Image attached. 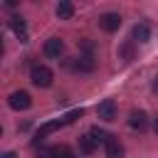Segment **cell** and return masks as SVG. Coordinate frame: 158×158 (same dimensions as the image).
<instances>
[{
	"instance_id": "cell-1",
	"label": "cell",
	"mask_w": 158,
	"mask_h": 158,
	"mask_svg": "<svg viewBox=\"0 0 158 158\" xmlns=\"http://www.w3.org/2000/svg\"><path fill=\"white\" fill-rule=\"evenodd\" d=\"M30 79H32V84H35V86L47 89V86H52L54 74H52V69H49V67H44V64H35V67H32V72H30Z\"/></svg>"
},
{
	"instance_id": "cell-2",
	"label": "cell",
	"mask_w": 158,
	"mask_h": 158,
	"mask_svg": "<svg viewBox=\"0 0 158 158\" xmlns=\"http://www.w3.org/2000/svg\"><path fill=\"white\" fill-rule=\"evenodd\" d=\"M7 104H10V109H15V111H25V109L32 106V96L20 89V91H12V94H10Z\"/></svg>"
},
{
	"instance_id": "cell-3",
	"label": "cell",
	"mask_w": 158,
	"mask_h": 158,
	"mask_svg": "<svg viewBox=\"0 0 158 158\" xmlns=\"http://www.w3.org/2000/svg\"><path fill=\"white\" fill-rule=\"evenodd\" d=\"M42 52H44V57H49V59H59V57L64 54V42H62L59 37H49V40L44 42Z\"/></svg>"
},
{
	"instance_id": "cell-4",
	"label": "cell",
	"mask_w": 158,
	"mask_h": 158,
	"mask_svg": "<svg viewBox=\"0 0 158 158\" xmlns=\"http://www.w3.org/2000/svg\"><path fill=\"white\" fill-rule=\"evenodd\" d=\"M99 27H101L104 32H116V30L121 27V15H118V12H104V15L99 17Z\"/></svg>"
},
{
	"instance_id": "cell-5",
	"label": "cell",
	"mask_w": 158,
	"mask_h": 158,
	"mask_svg": "<svg viewBox=\"0 0 158 158\" xmlns=\"http://www.w3.org/2000/svg\"><path fill=\"white\" fill-rule=\"evenodd\" d=\"M96 114H99V118H104V121H114V118H116V101H114V99H104V101L96 106Z\"/></svg>"
},
{
	"instance_id": "cell-6",
	"label": "cell",
	"mask_w": 158,
	"mask_h": 158,
	"mask_svg": "<svg viewBox=\"0 0 158 158\" xmlns=\"http://www.w3.org/2000/svg\"><path fill=\"white\" fill-rule=\"evenodd\" d=\"M128 126H131L133 131H146V128H148V116H146V111L133 109V111L128 114Z\"/></svg>"
},
{
	"instance_id": "cell-7",
	"label": "cell",
	"mask_w": 158,
	"mask_h": 158,
	"mask_svg": "<svg viewBox=\"0 0 158 158\" xmlns=\"http://www.w3.org/2000/svg\"><path fill=\"white\" fill-rule=\"evenodd\" d=\"M104 148H106V158H123V146L118 143L116 136H109L104 141Z\"/></svg>"
},
{
	"instance_id": "cell-8",
	"label": "cell",
	"mask_w": 158,
	"mask_h": 158,
	"mask_svg": "<svg viewBox=\"0 0 158 158\" xmlns=\"http://www.w3.org/2000/svg\"><path fill=\"white\" fill-rule=\"evenodd\" d=\"M131 40H133V42H141V44L148 42V40H151V27H148L146 22H136L133 30H131Z\"/></svg>"
},
{
	"instance_id": "cell-9",
	"label": "cell",
	"mask_w": 158,
	"mask_h": 158,
	"mask_svg": "<svg viewBox=\"0 0 158 158\" xmlns=\"http://www.w3.org/2000/svg\"><path fill=\"white\" fill-rule=\"evenodd\" d=\"M10 27H12V32L17 35V40H20V42H27V25H25V20H22L20 15L10 17Z\"/></svg>"
},
{
	"instance_id": "cell-10",
	"label": "cell",
	"mask_w": 158,
	"mask_h": 158,
	"mask_svg": "<svg viewBox=\"0 0 158 158\" xmlns=\"http://www.w3.org/2000/svg\"><path fill=\"white\" fill-rule=\"evenodd\" d=\"M59 126H64V118H57V121H47V123H42V126L37 128V138H40V141H42V138H47L49 133L59 131Z\"/></svg>"
},
{
	"instance_id": "cell-11",
	"label": "cell",
	"mask_w": 158,
	"mask_h": 158,
	"mask_svg": "<svg viewBox=\"0 0 158 158\" xmlns=\"http://www.w3.org/2000/svg\"><path fill=\"white\" fill-rule=\"evenodd\" d=\"M74 69H77V72H91V69H94V57H91V54L77 57V59H74Z\"/></svg>"
},
{
	"instance_id": "cell-12",
	"label": "cell",
	"mask_w": 158,
	"mask_h": 158,
	"mask_svg": "<svg viewBox=\"0 0 158 158\" xmlns=\"http://www.w3.org/2000/svg\"><path fill=\"white\" fill-rule=\"evenodd\" d=\"M79 151L84 153V156H91L94 151H96V141L89 136V133H84V136H79Z\"/></svg>"
},
{
	"instance_id": "cell-13",
	"label": "cell",
	"mask_w": 158,
	"mask_h": 158,
	"mask_svg": "<svg viewBox=\"0 0 158 158\" xmlns=\"http://www.w3.org/2000/svg\"><path fill=\"white\" fill-rule=\"evenodd\" d=\"M47 156H49V158H74L72 148H69V146H64V143H59V146H52V148L47 151Z\"/></svg>"
},
{
	"instance_id": "cell-14",
	"label": "cell",
	"mask_w": 158,
	"mask_h": 158,
	"mask_svg": "<svg viewBox=\"0 0 158 158\" xmlns=\"http://www.w3.org/2000/svg\"><path fill=\"white\" fill-rule=\"evenodd\" d=\"M57 17H59V20H72V17H74V5H72L69 0H62V2L57 5Z\"/></svg>"
},
{
	"instance_id": "cell-15",
	"label": "cell",
	"mask_w": 158,
	"mask_h": 158,
	"mask_svg": "<svg viewBox=\"0 0 158 158\" xmlns=\"http://www.w3.org/2000/svg\"><path fill=\"white\" fill-rule=\"evenodd\" d=\"M89 136H91V138H94L96 143H99V141H106V138H109V133H106V131H101L99 126H91V131H89Z\"/></svg>"
},
{
	"instance_id": "cell-16",
	"label": "cell",
	"mask_w": 158,
	"mask_h": 158,
	"mask_svg": "<svg viewBox=\"0 0 158 158\" xmlns=\"http://www.w3.org/2000/svg\"><path fill=\"white\" fill-rule=\"evenodd\" d=\"M84 116V109H74V111H69L67 116H64V123H72V121H77V118H81Z\"/></svg>"
},
{
	"instance_id": "cell-17",
	"label": "cell",
	"mask_w": 158,
	"mask_h": 158,
	"mask_svg": "<svg viewBox=\"0 0 158 158\" xmlns=\"http://www.w3.org/2000/svg\"><path fill=\"white\" fill-rule=\"evenodd\" d=\"M153 91L158 94V74H156V79H153Z\"/></svg>"
},
{
	"instance_id": "cell-18",
	"label": "cell",
	"mask_w": 158,
	"mask_h": 158,
	"mask_svg": "<svg viewBox=\"0 0 158 158\" xmlns=\"http://www.w3.org/2000/svg\"><path fill=\"white\" fill-rule=\"evenodd\" d=\"M2 158H15V153H12V151H7V153H2Z\"/></svg>"
},
{
	"instance_id": "cell-19",
	"label": "cell",
	"mask_w": 158,
	"mask_h": 158,
	"mask_svg": "<svg viewBox=\"0 0 158 158\" xmlns=\"http://www.w3.org/2000/svg\"><path fill=\"white\" fill-rule=\"evenodd\" d=\"M153 128H156V133H158V118H156V123H153Z\"/></svg>"
}]
</instances>
